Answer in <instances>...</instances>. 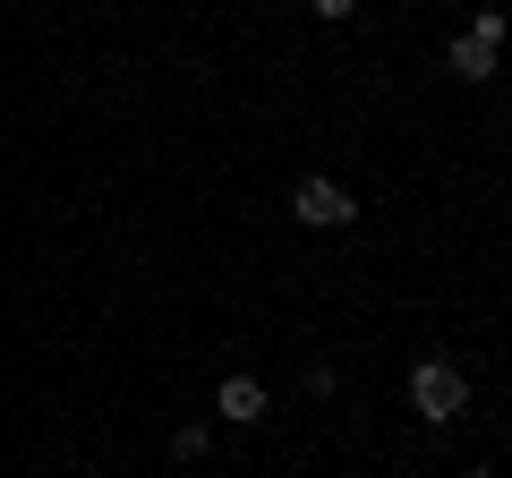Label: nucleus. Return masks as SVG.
Listing matches in <instances>:
<instances>
[{"instance_id":"obj_1","label":"nucleus","mask_w":512,"mask_h":478,"mask_svg":"<svg viewBox=\"0 0 512 478\" xmlns=\"http://www.w3.org/2000/svg\"><path fill=\"white\" fill-rule=\"evenodd\" d=\"M402 402H410V419H419V427H453L461 410H470V368H461V359H444V350H427L419 368H410Z\"/></svg>"},{"instance_id":"obj_2","label":"nucleus","mask_w":512,"mask_h":478,"mask_svg":"<svg viewBox=\"0 0 512 478\" xmlns=\"http://www.w3.org/2000/svg\"><path fill=\"white\" fill-rule=\"evenodd\" d=\"M291 222L299 231H350V222H359V197H350L333 171H308V180L291 188Z\"/></svg>"},{"instance_id":"obj_3","label":"nucleus","mask_w":512,"mask_h":478,"mask_svg":"<svg viewBox=\"0 0 512 478\" xmlns=\"http://www.w3.org/2000/svg\"><path fill=\"white\" fill-rule=\"evenodd\" d=\"M214 419H231V427H265V419H274V393H265V385H256V376H222V385H214Z\"/></svg>"},{"instance_id":"obj_4","label":"nucleus","mask_w":512,"mask_h":478,"mask_svg":"<svg viewBox=\"0 0 512 478\" xmlns=\"http://www.w3.org/2000/svg\"><path fill=\"white\" fill-rule=\"evenodd\" d=\"M444 69H453L461 86H495V43H478V35H453V43H444Z\"/></svg>"},{"instance_id":"obj_5","label":"nucleus","mask_w":512,"mask_h":478,"mask_svg":"<svg viewBox=\"0 0 512 478\" xmlns=\"http://www.w3.org/2000/svg\"><path fill=\"white\" fill-rule=\"evenodd\" d=\"M171 461H180V470L214 461V427H205V419H180V427H171Z\"/></svg>"},{"instance_id":"obj_6","label":"nucleus","mask_w":512,"mask_h":478,"mask_svg":"<svg viewBox=\"0 0 512 478\" xmlns=\"http://www.w3.org/2000/svg\"><path fill=\"white\" fill-rule=\"evenodd\" d=\"M299 385H308V402H333V393H342V376H333L325 359H308V376H299Z\"/></svg>"},{"instance_id":"obj_7","label":"nucleus","mask_w":512,"mask_h":478,"mask_svg":"<svg viewBox=\"0 0 512 478\" xmlns=\"http://www.w3.org/2000/svg\"><path fill=\"white\" fill-rule=\"evenodd\" d=\"M308 18L316 26H350V18H359V0H308Z\"/></svg>"},{"instance_id":"obj_8","label":"nucleus","mask_w":512,"mask_h":478,"mask_svg":"<svg viewBox=\"0 0 512 478\" xmlns=\"http://www.w3.org/2000/svg\"><path fill=\"white\" fill-rule=\"evenodd\" d=\"M470 35H478V43H504V9H495V0H478V18H470Z\"/></svg>"},{"instance_id":"obj_9","label":"nucleus","mask_w":512,"mask_h":478,"mask_svg":"<svg viewBox=\"0 0 512 478\" xmlns=\"http://www.w3.org/2000/svg\"><path fill=\"white\" fill-rule=\"evenodd\" d=\"M461 478H495V470H487V461H470V470H461Z\"/></svg>"}]
</instances>
